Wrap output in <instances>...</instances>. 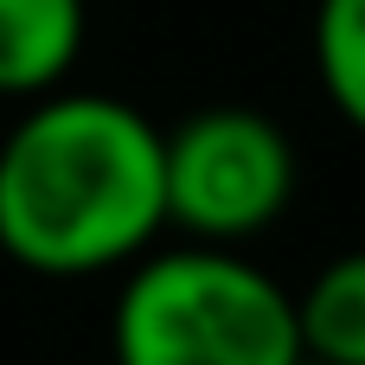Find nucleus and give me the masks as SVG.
Listing matches in <instances>:
<instances>
[{"mask_svg": "<svg viewBox=\"0 0 365 365\" xmlns=\"http://www.w3.org/2000/svg\"><path fill=\"white\" fill-rule=\"evenodd\" d=\"M167 231V135L122 96L51 90L0 141V250L32 276H103Z\"/></svg>", "mask_w": 365, "mask_h": 365, "instance_id": "nucleus-1", "label": "nucleus"}, {"mask_svg": "<svg viewBox=\"0 0 365 365\" xmlns=\"http://www.w3.org/2000/svg\"><path fill=\"white\" fill-rule=\"evenodd\" d=\"M115 365H308L295 295L225 244L135 257L115 321Z\"/></svg>", "mask_w": 365, "mask_h": 365, "instance_id": "nucleus-2", "label": "nucleus"}, {"mask_svg": "<svg viewBox=\"0 0 365 365\" xmlns=\"http://www.w3.org/2000/svg\"><path fill=\"white\" fill-rule=\"evenodd\" d=\"M167 135V225L192 244L237 250L269 231L295 199V148L282 122L250 103H205Z\"/></svg>", "mask_w": 365, "mask_h": 365, "instance_id": "nucleus-3", "label": "nucleus"}, {"mask_svg": "<svg viewBox=\"0 0 365 365\" xmlns=\"http://www.w3.org/2000/svg\"><path fill=\"white\" fill-rule=\"evenodd\" d=\"M83 32V0H0V96H51L71 77Z\"/></svg>", "mask_w": 365, "mask_h": 365, "instance_id": "nucleus-4", "label": "nucleus"}, {"mask_svg": "<svg viewBox=\"0 0 365 365\" xmlns=\"http://www.w3.org/2000/svg\"><path fill=\"white\" fill-rule=\"evenodd\" d=\"M295 327L308 365H365V250L334 257L295 295Z\"/></svg>", "mask_w": 365, "mask_h": 365, "instance_id": "nucleus-5", "label": "nucleus"}, {"mask_svg": "<svg viewBox=\"0 0 365 365\" xmlns=\"http://www.w3.org/2000/svg\"><path fill=\"white\" fill-rule=\"evenodd\" d=\"M314 71H321L327 103L365 135V0L314 6Z\"/></svg>", "mask_w": 365, "mask_h": 365, "instance_id": "nucleus-6", "label": "nucleus"}]
</instances>
